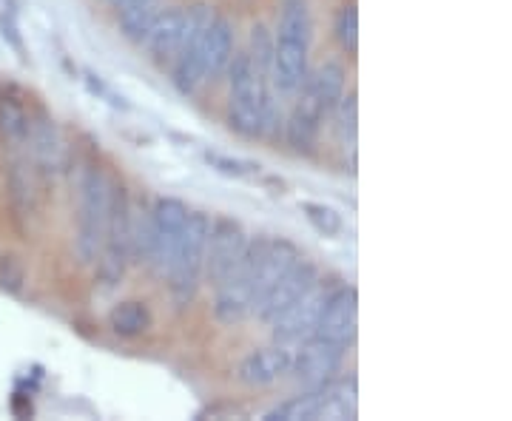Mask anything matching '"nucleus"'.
Instances as JSON below:
<instances>
[{
    "label": "nucleus",
    "mask_w": 512,
    "mask_h": 421,
    "mask_svg": "<svg viewBox=\"0 0 512 421\" xmlns=\"http://www.w3.org/2000/svg\"><path fill=\"white\" fill-rule=\"evenodd\" d=\"M26 143L32 146L35 163L43 174H57V171L63 168L66 146H63L60 129H57L52 117H46V114L32 117V129H29V140H26Z\"/></svg>",
    "instance_id": "obj_16"
},
{
    "label": "nucleus",
    "mask_w": 512,
    "mask_h": 421,
    "mask_svg": "<svg viewBox=\"0 0 512 421\" xmlns=\"http://www.w3.org/2000/svg\"><path fill=\"white\" fill-rule=\"evenodd\" d=\"M336 129H339V134L345 137V140H356V114H359V103H356V94H348V97H342L339 100V106H336Z\"/></svg>",
    "instance_id": "obj_28"
},
{
    "label": "nucleus",
    "mask_w": 512,
    "mask_h": 421,
    "mask_svg": "<svg viewBox=\"0 0 512 421\" xmlns=\"http://www.w3.org/2000/svg\"><path fill=\"white\" fill-rule=\"evenodd\" d=\"M0 29H3V40H9V43L15 46V52L23 55V37H20L18 26H15L12 15H0Z\"/></svg>",
    "instance_id": "obj_31"
},
{
    "label": "nucleus",
    "mask_w": 512,
    "mask_h": 421,
    "mask_svg": "<svg viewBox=\"0 0 512 421\" xmlns=\"http://www.w3.org/2000/svg\"><path fill=\"white\" fill-rule=\"evenodd\" d=\"M293 353L288 345L274 342L271 348L251 350L237 365V379L245 387H271L291 376Z\"/></svg>",
    "instance_id": "obj_15"
},
{
    "label": "nucleus",
    "mask_w": 512,
    "mask_h": 421,
    "mask_svg": "<svg viewBox=\"0 0 512 421\" xmlns=\"http://www.w3.org/2000/svg\"><path fill=\"white\" fill-rule=\"evenodd\" d=\"M114 183L111 174L100 165H86L80 177V208H77V237H74V251L83 265H94L100 254L103 234L109 225L111 197H114Z\"/></svg>",
    "instance_id": "obj_4"
},
{
    "label": "nucleus",
    "mask_w": 512,
    "mask_h": 421,
    "mask_svg": "<svg viewBox=\"0 0 512 421\" xmlns=\"http://www.w3.org/2000/svg\"><path fill=\"white\" fill-rule=\"evenodd\" d=\"M205 160L214 165L220 174H228V177H248V174H256V171H259V165L256 163H248V160H231V157H222V154H208Z\"/></svg>",
    "instance_id": "obj_30"
},
{
    "label": "nucleus",
    "mask_w": 512,
    "mask_h": 421,
    "mask_svg": "<svg viewBox=\"0 0 512 421\" xmlns=\"http://www.w3.org/2000/svg\"><path fill=\"white\" fill-rule=\"evenodd\" d=\"M248 55H251V60H254L262 72L271 74V60H274V35H271L262 23H256L254 29H251V46H248Z\"/></svg>",
    "instance_id": "obj_27"
},
{
    "label": "nucleus",
    "mask_w": 512,
    "mask_h": 421,
    "mask_svg": "<svg viewBox=\"0 0 512 421\" xmlns=\"http://www.w3.org/2000/svg\"><path fill=\"white\" fill-rule=\"evenodd\" d=\"M185 222H188V208L183 200L174 197H160L148 211L146 220H137L134 214V259L165 276L183 239Z\"/></svg>",
    "instance_id": "obj_3"
},
{
    "label": "nucleus",
    "mask_w": 512,
    "mask_h": 421,
    "mask_svg": "<svg viewBox=\"0 0 512 421\" xmlns=\"http://www.w3.org/2000/svg\"><path fill=\"white\" fill-rule=\"evenodd\" d=\"M345 353L348 348L339 342H330L322 336H308L305 342H299V350L291 359L293 382L302 385V390L328 385L345 365Z\"/></svg>",
    "instance_id": "obj_10"
},
{
    "label": "nucleus",
    "mask_w": 512,
    "mask_h": 421,
    "mask_svg": "<svg viewBox=\"0 0 512 421\" xmlns=\"http://www.w3.org/2000/svg\"><path fill=\"white\" fill-rule=\"evenodd\" d=\"M151 325H154L151 308L140 299H126L109 311V328L120 339H140L151 330Z\"/></svg>",
    "instance_id": "obj_20"
},
{
    "label": "nucleus",
    "mask_w": 512,
    "mask_h": 421,
    "mask_svg": "<svg viewBox=\"0 0 512 421\" xmlns=\"http://www.w3.org/2000/svg\"><path fill=\"white\" fill-rule=\"evenodd\" d=\"M302 214L308 217L313 228L325 237H339L345 231V220L336 208H330L325 202H302Z\"/></svg>",
    "instance_id": "obj_25"
},
{
    "label": "nucleus",
    "mask_w": 512,
    "mask_h": 421,
    "mask_svg": "<svg viewBox=\"0 0 512 421\" xmlns=\"http://www.w3.org/2000/svg\"><path fill=\"white\" fill-rule=\"evenodd\" d=\"M262 248H265V237L251 239L237 271L228 276L220 288H214V313L222 325H239L254 316L256 274H259Z\"/></svg>",
    "instance_id": "obj_7"
},
{
    "label": "nucleus",
    "mask_w": 512,
    "mask_h": 421,
    "mask_svg": "<svg viewBox=\"0 0 512 421\" xmlns=\"http://www.w3.org/2000/svg\"><path fill=\"white\" fill-rule=\"evenodd\" d=\"M9 200H12V211L18 220H26L37 211V191L32 168L26 160H15L9 168Z\"/></svg>",
    "instance_id": "obj_21"
},
{
    "label": "nucleus",
    "mask_w": 512,
    "mask_h": 421,
    "mask_svg": "<svg viewBox=\"0 0 512 421\" xmlns=\"http://www.w3.org/2000/svg\"><path fill=\"white\" fill-rule=\"evenodd\" d=\"M117 18H120L123 35H126L128 40L143 43L148 26H151L154 18H157V9H154V3H151V0H143V3H131V6H126V9H120V12H117Z\"/></svg>",
    "instance_id": "obj_24"
},
{
    "label": "nucleus",
    "mask_w": 512,
    "mask_h": 421,
    "mask_svg": "<svg viewBox=\"0 0 512 421\" xmlns=\"http://www.w3.org/2000/svg\"><path fill=\"white\" fill-rule=\"evenodd\" d=\"M228 123L239 137H265L276 129L271 74L262 72L248 52H234L228 63Z\"/></svg>",
    "instance_id": "obj_1"
},
{
    "label": "nucleus",
    "mask_w": 512,
    "mask_h": 421,
    "mask_svg": "<svg viewBox=\"0 0 512 421\" xmlns=\"http://www.w3.org/2000/svg\"><path fill=\"white\" fill-rule=\"evenodd\" d=\"M131 3H143V0H109V6L111 9H117V12H120V9H126V6H131Z\"/></svg>",
    "instance_id": "obj_32"
},
{
    "label": "nucleus",
    "mask_w": 512,
    "mask_h": 421,
    "mask_svg": "<svg viewBox=\"0 0 512 421\" xmlns=\"http://www.w3.org/2000/svg\"><path fill=\"white\" fill-rule=\"evenodd\" d=\"M322 387L302 390L299 396H291V399H285L282 404H276V407H271L265 413V421H319Z\"/></svg>",
    "instance_id": "obj_23"
},
{
    "label": "nucleus",
    "mask_w": 512,
    "mask_h": 421,
    "mask_svg": "<svg viewBox=\"0 0 512 421\" xmlns=\"http://www.w3.org/2000/svg\"><path fill=\"white\" fill-rule=\"evenodd\" d=\"M293 97H299L322 120H328L330 114L336 111V106H339V100L345 97V69H342V63L328 60V63L316 66L313 72H308L302 89L293 94Z\"/></svg>",
    "instance_id": "obj_13"
},
{
    "label": "nucleus",
    "mask_w": 512,
    "mask_h": 421,
    "mask_svg": "<svg viewBox=\"0 0 512 421\" xmlns=\"http://www.w3.org/2000/svg\"><path fill=\"white\" fill-rule=\"evenodd\" d=\"M333 32H336V40L342 43V49L356 55L359 49V12L356 6H342L339 15H336V23H333Z\"/></svg>",
    "instance_id": "obj_26"
},
{
    "label": "nucleus",
    "mask_w": 512,
    "mask_h": 421,
    "mask_svg": "<svg viewBox=\"0 0 512 421\" xmlns=\"http://www.w3.org/2000/svg\"><path fill=\"white\" fill-rule=\"evenodd\" d=\"M211 217L202 211H188L183 239L174 251V259L165 271V282L174 305L183 311L200 293L202 276H205V245H208Z\"/></svg>",
    "instance_id": "obj_5"
},
{
    "label": "nucleus",
    "mask_w": 512,
    "mask_h": 421,
    "mask_svg": "<svg viewBox=\"0 0 512 421\" xmlns=\"http://www.w3.org/2000/svg\"><path fill=\"white\" fill-rule=\"evenodd\" d=\"M248 242L251 237L234 217L211 220L208 245H205V279L211 282V288H220L237 271V265L248 251Z\"/></svg>",
    "instance_id": "obj_8"
},
{
    "label": "nucleus",
    "mask_w": 512,
    "mask_h": 421,
    "mask_svg": "<svg viewBox=\"0 0 512 421\" xmlns=\"http://www.w3.org/2000/svg\"><path fill=\"white\" fill-rule=\"evenodd\" d=\"M32 129V117L26 106L12 94H0V137L9 146H26Z\"/></svg>",
    "instance_id": "obj_22"
},
{
    "label": "nucleus",
    "mask_w": 512,
    "mask_h": 421,
    "mask_svg": "<svg viewBox=\"0 0 512 421\" xmlns=\"http://www.w3.org/2000/svg\"><path fill=\"white\" fill-rule=\"evenodd\" d=\"M134 259V208H131V194L126 185L114 183V197H111V214L103 245L97 254V279L103 288H117L120 279L126 276L128 265Z\"/></svg>",
    "instance_id": "obj_6"
},
{
    "label": "nucleus",
    "mask_w": 512,
    "mask_h": 421,
    "mask_svg": "<svg viewBox=\"0 0 512 421\" xmlns=\"http://www.w3.org/2000/svg\"><path fill=\"white\" fill-rule=\"evenodd\" d=\"M356 333H359V291L353 285H333L313 336L350 348Z\"/></svg>",
    "instance_id": "obj_11"
},
{
    "label": "nucleus",
    "mask_w": 512,
    "mask_h": 421,
    "mask_svg": "<svg viewBox=\"0 0 512 421\" xmlns=\"http://www.w3.org/2000/svg\"><path fill=\"white\" fill-rule=\"evenodd\" d=\"M234 57V26L220 15L205 29V46H202V66H205V83L220 80L228 72V63Z\"/></svg>",
    "instance_id": "obj_17"
},
{
    "label": "nucleus",
    "mask_w": 512,
    "mask_h": 421,
    "mask_svg": "<svg viewBox=\"0 0 512 421\" xmlns=\"http://www.w3.org/2000/svg\"><path fill=\"white\" fill-rule=\"evenodd\" d=\"M191 26H194V9L174 6V9L157 12V18L148 26L146 37H143V46H146L151 60L160 63V66L174 63V57L180 55Z\"/></svg>",
    "instance_id": "obj_12"
},
{
    "label": "nucleus",
    "mask_w": 512,
    "mask_h": 421,
    "mask_svg": "<svg viewBox=\"0 0 512 421\" xmlns=\"http://www.w3.org/2000/svg\"><path fill=\"white\" fill-rule=\"evenodd\" d=\"M26 282V271L20 265L18 257H3L0 259V291L20 293Z\"/></svg>",
    "instance_id": "obj_29"
},
{
    "label": "nucleus",
    "mask_w": 512,
    "mask_h": 421,
    "mask_svg": "<svg viewBox=\"0 0 512 421\" xmlns=\"http://www.w3.org/2000/svg\"><path fill=\"white\" fill-rule=\"evenodd\" d=\"M313 43V20L308 0H282L274 35L271 86L282 97H293L308 77Z\"/></svg>",
    "instance_id": "obj_2"
},
{
    "label": "nucleus",
    "mask_w": 512,
    "mask_h": 421,
    "mask_svg": "<svg viewBox=\"0 0 512 421\" xmlns=\"http://www.w3.org/2000/svg\"><path fill=\"white\" fill-rule=\"evenodd\" d=\"M359 413V385L356 379H330L322 387L319 421H353Z\"/></svg>",
    "instance_id": "obj_18"
},
{
    "label": "nucleus",
    "mask_w": 512,
    "mask_h": 421,
    "mask_svg": "<svg viewBox=\"0 0 512 421\" xmlns=\"http://www.w3.org/2000/svg\"><path fill=\"white\" fill-rule=\"evenodd\" d=\"M322 123H325V120H322L308 103H302V100L296 97L291 114H288V120H285V140H288V146H291L296 154H311L313 148H316V143H319Z\"/></svg>",
    "instance_id": "obj_19"
},
{
    "label": "nucleus",
    "mask_w": 512,
    "mask_h": 421,
    "mask_svg": "<svg viewBox=\"0 0 512 421\" xmlns=\"http://www.w3.org/2000/svg\"><path fill=\"white\" fill-rule=\"evenodd\" d=\"M330 291H333V285H328L325 279H316L311 288L302 293L296 302H291L285 311L276 313L274 319L268 322L274 342H279V345H299L308 336H313Z\"/></svg>",
    "instance_id": "obj_9"
},
{
    "label": "nucleus",
    "mask_w": 512,
    "mask_h": 421,
    "mask_svg": "<svg viewBox=\"0 0 512 421\" xmlns=\"http://www.w3.org/2000/svg\"><path fill=\"white\" fill-rule=\"evenodd\" d=\"M316 279H319V268L313 265L311 259L299 257V262L293 265L291 271L282 276V279L276 282L274 288H271V291L262 296V302L256 305L254 316L259 319V322H265V325H268V322L274 319L276 313L285 311V308H288L291 302H296V299H299L302 293L311 288Z\"/></svg>",
    "instance_id": "obj_14"
}]
</instances>
